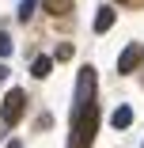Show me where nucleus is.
<instances>
[{"mask_svg":"<svg viewBox=\"0 0 144 148\" xmlns=\"http://www.w3.org/2000/svg\"><path fill=\"white\" fill-rule=\"evenodd\" d=\"M34 8H38V0H19V19L27 23V19L34 15Z\"/></svg>","mask_w":144,"mask_h":148,"instance_id":"obj_9","label":"nucleus"},{"mask_svg":"<svg viewBox=\"0 0 144 148\" xmlns=\"http://www.w3.org/2000/svg\"><path fill=\"white\" fill-rule=\"evenodd\" d=\"M114 27V8H99V15H95V31L102 34V31H110Z\"/></svg>","mask_w":144,"mask_h":148,"instance_id":"obj_7","label":"nucleus"},{"mask_svg":"<svg viewBox=\"0 0 144 148\" xmlns=\"http://www.w3.org/2000/svg\"><path fill=\"white\" fill-rule=\"evenodd\" d=\"M110 125L114 129H129L133 125V106H118V110L110 114Z\"/></svg>","mask_w":144,"mask_h":148,"instance_id":"obj_5","label":"nucleus"},{"mask_svg":"<svg viewBox=\"0 0 144 148\" xmlns=\"http://www.w3.org/2000/svg\"><path fill=\"white\" fill-rule=\"evenodd\" d=\"M140 61H144V46H140V42H129V46L121 49V57H118V72H125V76H129Z\"/></svg>","mask_w":144,"mask_h":148,"instance_id":"obj_4","label":"nucleus"},{"mask_svg":"<svg viewBox=\"0 0 144 148\" xmlns=\"http://www.w3.org/2000/svg\"><path fill=\"white\" fill-rule=\"evenodd\" d=\"M4 80H8V69H4V65H0V84H4Z\"/></svg>","mask_w":144,"mask_h":148,"instance_id":"obj_11","label":"nucleus"},{"mask_svg":"<svg viewBox=\"0 0 144 148\" xmlns=\"http://www.w3.org/2000/svg\"><path fill=\"white\" fill-rule=\"evenodd\" d=\"M95 103V69H80L76 76V103L72 106H87Z\"/></svg>","mask_w":144,"mask_h":148,"instance_id":"obj_3","label":"nucleus"},{"mask_svg":"<svg viewBox=\"0 0 144 148\" xmlns=\"http://www.w3.org/2000/svg\"><path fill=\"white\" fill-rule=\"evenodd\" d=\"M4 148H23V144H19V140H8V144H4Z\"/></svg>","mask_w":144,"mask_h":148,"instance_id":"obj_12","label":"nucleus"},{"mask_svg":"<svg viewBox=\"0 0 144 148\" xmlns=\"http://www.w3.org/2000/svg\"><path fill=\"white\" fill-rule=\"evenodd\" d=\"M8 53H12V38H8V34H0V57H8Z\"/></svg>","mask_w":144,"mask_h":148,"instance_id":"obj_10","label":"nucleus"},{"mask_svg":"<svg viewBox=\"0 0 144 148\" xmlns=\"http://www.w3.org/2000/svg\"><path fill=\"white\" fill-rule=\"evenodd\" d=\"M42 8H46L49 15H68V12H72V0H42Z\"/></svg>","mask_w":144,"mask_h":148,"instance_id":"obj_6","label":"nucleus"},{"mask_svg":"<svg viewBox=\"0 0 144 148\" xmlns=\"http://www.w3.org/2000/svg\"><path fill=\"white\" fill-rule=\"evenodd\" d=\"M49 69H53V61H49V57H34V65H31V72L42 80V76H49Z\"/></svg>","mask_w":144,"mask_h":148,"instance_id":"obj_8","label":"nucleus"},{"mask_svg":"<svg viewBox=\"0 0 144 148\" xmlns=\"http://www.w3.org/2000/svg\"><path fill=\"white\" fill-rule=\"evenodd\" d=\"M23 110H27V95L19 91V87H12V91L4 95V103H0V122H4V125H15L19 118H23Z\"/></svg>","mask_w":144,"mask_h":148,"instance_id":"obj_2","label":"nucleus"},{"mask_svg":"<svg viewBox=\"0 0 144 148\" xmlns=\"http://www.w3.org/2000/svg\"><path fill=\"white\" fill-rule=\"evenodd\" d=\"M95 129H99V106L95 103L72 106V137H68V148H91Z\"/></svg>","mask_w":144,"mask_h":148,"instance_id":"obj_1","label":"nucleus"}]
</instances>
